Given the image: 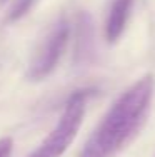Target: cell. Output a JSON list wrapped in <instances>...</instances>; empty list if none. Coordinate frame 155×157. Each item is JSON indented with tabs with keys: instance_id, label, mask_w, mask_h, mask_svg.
Returning <instances> with one entry per match:
<instances>
[{
	"instance_id": "cell-1",
	"label": "cell",
	"mask_w": 155,
	"mask_h": 157,
	"mask_svg": "<svg viewBox=\"0 0 155 157\" xmlns=\"http://www.w3.org/2000/svg\"><path fill=\"white\" fill-rule=\"evenodd\" d=\"M155 92V77L147 74L122 92L87 139L79 157H115L145 125Z\"/></svg>"
},
{
	"instance_id": "cell-2",
	"label": "cell",
	"mask_w": 155,
	"mask_h": 157,
	"mask_svg": "<svg viewBox=\"0 0 155 157\" xmlns=\"http://www.w3.org/2000/svg\"><path fill=\"white\" fill-rule=\"evenodd\" d=\"M90 92L79 90L75 92L65 104V109L58 119L57 125L50 130L40 145L28 157H60L75 140L80 125L85 115V102Z\"/></svg>"
},
{
	"instance_id": "cell-3",
	"label": "cell",
	"mask_w": 155,
	"mask_h": 157,
	"mask_svg": "<svg viewBox=\"0 0 155 157\" xmlns=\"http://www.w3.org/2000/svg\"><path fill=\"white\" fill-rule=\"evenodd\" d=\"M70 39V24L65 17H60L47 33L37 44L34 54L27 67V78L32 82L45 80L47 77L57 69L62 55L65 52V47Z\"/></svg>"
},
{
	"instance_id": "cell-4",
	"label": "cell",
	"mask_w": 155,
	"mask_h": 157,
	"mask_svg": "<svg viewBox=\"0 0 155 157\" xmlns=\"http://www.w3.org/2000/svg\"><path fill=\"white\" fill-rule=\"evenodd\" d=\"M95 59V33L94 22L87 12L77 18V42H75V63L83 65Z\"/></svg>"
},
{
	"instance_id": "cell-5",
	"label": "cell",
	"mask_w": 155,
	"mask_h": 157,
	"mask_svg": "<svg viewBox=\"0 0 155 157\" xmlns=\"http://www.w3.org/2000/svg\"><path fill=\"white\" fill-rule=\"evenodd\" d=\"M134 0H113L109 17L105 22V37L110 44L117 42L125 30V25L130 17Z\"/></svg>"
},
{
	"instance_id": "cell-6",
	"label": "cell",
	"mask_w": 155,
	"mask_h": 157,
	"mask_svg": "<svg viewBox=\"0 0 155 157\" xmlns=\"http://www.w3.org/2000/svg\"><path fill=\"white\" fill-rule=\"evenodd\" d=\"M34 3L35 0H0V9L5 13L7 22H15L24 17Z\"/></svg>"
},
{
	"instance_id": "cell-7",
	"label": "cell",
	"mask_w": 155,
	"mask_h": 157,
	"mask_svg": "<svg viewBox=\"0 0 155 157\" xmlns=\"http://www.w3.org/2000/svg\"><path fill=\"white\" fill-rule=\"evenodd\" d=\"M13 151L12 137H2L0 139V157H10Z\"/></svg>"
}]
</instances>
